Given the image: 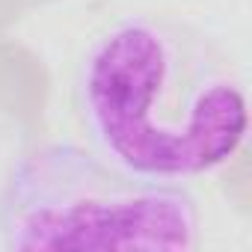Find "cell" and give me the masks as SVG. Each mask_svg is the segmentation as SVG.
<instances>
[{"label": "cell", "mask_w": 252, "mask_h": 252, "mask_svg": "<svg viewBox=\"0 0 252 252\" xmlns=\"http://www.w3.org/2000/svg\"><path fill=\"white\" fill-rule=\"evenodd\" d=\"M71 95L89 146L149 181L211 175L249 131L246 89L228 57L169 15H122L98 30Z\"/></svg>", "instance_id": "obj_1"}, {"label": "cell", "mask_w": 252, "mask_h": 252, "mask_svg": "<svg viewBox=\"0 0 252 252\" xmlns=\"http://www.w3.org/2000/svg\"><path fill=\"white\" fill-rule=\"evenodd\" d=\"M199 237V202L184 184L140 178L92 146L39 143L0 187V246L9 252H193Z\"/></svg>", "instance_id": "obj_2"}]
</instances>
